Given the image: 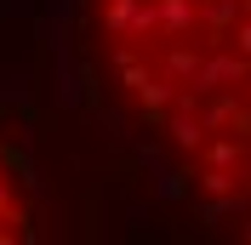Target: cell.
<instances>
[{"label":"cell","instance_id":"cell-1","mask_svg":"<svg viewBox=\"0 0 251 245\" xmlns=\"http://www.w3.org/2000/svg\"><path fill=\"white\" fill-rule=\"evenodd\" d=\"M246 74H251V57L223 51V57H205L200 69H194V92H211V86H246Z\"/></svg>","mask_w":251,"mask_h":245},{"label":"cell","instance_id":"cell-2","mask_svg":"<svg viewBox=\"0 0 251 245\" xmlns=\"http://www.w3.org/2000/svg\"><path fill=\"white\" fill-rule=\"evenodd\" d=\"M154 17H160V34H188L194 29V0H154Z\"/></svg>","mask_w":251,"mask_h":245},{"label":"cell","instance_id":"cell-3","mask_svg":"<svg viewBox=\"0 0 251 245\" xmlns=\"http://www.w3.org/2000/svg\"><path fill=\"white\" fill-rule=\"evenodd\" d=\"M166 131H172V143H177V148H188V154L205 148V125H200V114H188V108H177V120L166 125Z\"/></svg>","mask_w":251,"mask_h":245},{"label":"cell","instance_id":"cell-4","mask_svg":"<svg viewBox=\"0 0 251 245\" xmlns=\"http://www.w3.org/2000/svg\"><path fill=\"white\" fill-rule=\"evenodd\" d=\"M194 69H200V51L194 46H172L166 51V74L172 80H194Z\"/></svg>","mask_w":251,"mask_h":245},{"label":"cell","instance_id":"cell-5","mask_svg":"<svg viewBox=\"0 0 251 245\" xmlns=\"http://www.w3.org/2000/svg\"><path fill=\"white\" fill-rule=\"evenodd\" d=\"M240 17V0H211L205 6V29H211V40H223V29Z\"/></svg>","mask_w":251,"mask_h":245},{"label":"cell","instance_id":"cell-6","mask_svg":"<svg viewBox=\"0 0 251 245\" xmlns=\"http://www.w3.org/2000/svg\"><path fill=\"white\" fill-rule=\"evenodd\" d=\"M240 154H246V137L228 131V137H217L211 148H205V160H211V166H240Z\"/></svg>","mask_w":251,"mask_h":245},{"label":"cell","instance_id":"cell-7","mask_svg":"<svg viewBox=\"0 0 251 245\" xmlns=\"http://www.w3.org/2000/svg\"><path fill=\"white\" fill-rule=\"evenodd\" d=\"M228 211H246V194H234V188H228V194H217L211 205H205V222H223Z\"/></svg>","mask_w":251,"mask_h":245},{"label":"cell","instance_id":"cell-8","mask_svg":"<svg viewBox=\"0 0 251 245\" xmlns=\"http://www.w3.org/2000/svg\"><path fill=\"white\" fill-rule=\"evenodd\" d=\"M200 183H205V194H228V188H240V177H234V166H211Z\"/></svg>","mask_w":251,"mask_h":245},{"label":"cell","instance_id":"cell-9","mask_svg":"<svg viewBox=\"0 0 251 245\" xmlns=\"http://www.w3.org/2000/svg\"><path fill=\"white\" fill-rule=\"evenodd\" d=\"M234 114H240V103H228V97H223V103H211V108L200 114V125H205V131H211V125H234Z\"/></svg>","mask_w":251,"mask_h":245},{"label":"cell","instance_id":"cell-10","mask_svg":"<svg viewBox=\"0 0 251 245\" xmlns=\"http://www.w3.org/2000/svg\"><path fill=\"white\" fill-rule=\"evenodd\" d=\"M160 194H166V199H183L188 188H183V177H177V171H160Z\"/></svg>","mask_w":251,"mask_h":245},{"label":"cell","instance_id":"cell-11","mask_svg":"<svg viewBox=\"0 0 251 245\" xmlns=\"http://www.w3.org/2000/svg\"><path fill=\"white\" fill-rule=\"evenodd\" d=\"M234 46H240V57H251V17L234 29Z\"/></svg>","mask_w":251,"mask_h":245},{"label":"cell","instance_id":"cell-12","mask_svg":"<svg viewBox=\"0 0 251 245\" xmlns=\"http://www.w3.org/2000/svg\"><path fill=\"white\" fill-rule=\"evenodd\" d=\"M240 12H251V0H240Z\"/></svg>","mask_w":251,"mask_h":245},{"label":"cell","instance_id":"cell-13","mask_svg":"<svg viewBox=\"0 0 251 245\" xmlns=\"http://www.w3.org/2000/svg\"><path fill=\"white\" fill-rule=\"evenodd\" d=\"M246 92H251V74H246Z\"/></svg>","mask_w":251,"mask_h":245},{"label":"cell","instance_id":"cell-14","mask_svg":"<svg viewBox=\"0 0 251 245\" xmlns=\"http://www.w3.org/2000/svg\"><path fill=\"white\" fill-rule=\"evenodd\" d=\"M246 188H251V177H246Z\"/></svg>","mask_w":251,"mask_h":245}]
</instances>
